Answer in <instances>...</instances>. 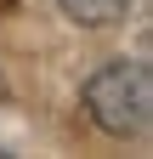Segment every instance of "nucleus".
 <instances>
[{"mask_svg": "<svg viewBox=\"0 0 153 159\" xmlns=\"http://www.w3.org/2000/svg\"><path fill=\"white\" fill-rule=\"evenodd\" d=\"M85 108L102 131L113 136H142L147 119H153V74L136 57H119L85 80Z\"/></svg>", "mask_w": 153, "mask_h": 159, "instance_id": "f257e3e1", "label": "nucleus"}, {"mask_svg": "<svg viewBox=\"0 0 153 159\" xmlns=\"http://www.w3.org/2000/svg\"><path fill=\"white\" fill-rule=\"evenodd\" d=\"M80 29H108V23H119V17L130 11V0H57Z\"/></svg>", "mask_w": 153, "mask_h": 159, "instance_id": "f03ea898", "label": "nucleus"}]
</instances>
